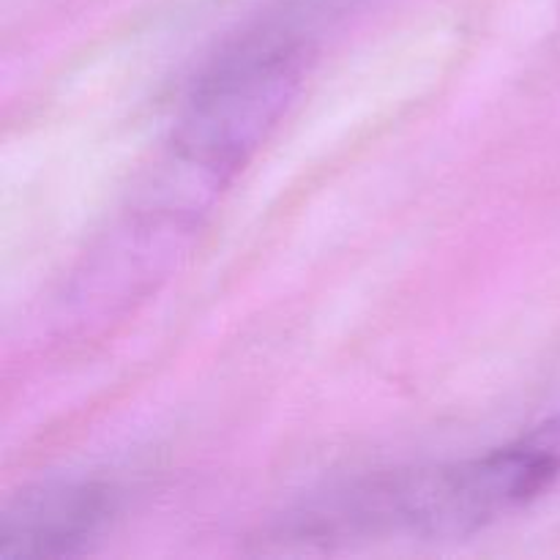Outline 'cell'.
<instances>
[{"instance_id":"1","label":"cell","mask_w":560,"mask_h":560,"mask_svg":"<svg viewBox=\"0 0 560 560\" xmlns=\"http://www.w3.org/2000/svg\"><path fill=\"white\" fill-rule=\"evenodd\" d=\"M560 476V413L457 463L370 474L312 495L268 525L262 552H328L361 541H452L539 501Z\"/></svg>"},{"instance_id":"2","label":"cell","mask_w":560,"mask_h":560,"mask_svg":"<svg viewBox=\"0 0 560 560\" xmlns=\"http://www.w3.org/2000/svg\"><path fill=\"white\" fill-rule=\"evenodd\" d=\"M310 38L266 20L230 44L191 85L173 131V162L211 189L268 140L304 80Z\"/></svg>"},{"instance_id":"3","label":"cell","mask_w":560,"mask_h":560,"mask_svg":"<svg viewBox=\"0 0 560 560\" xmlns=\"http://www.w3.org/2000/svg\"><path fill=\"white\" fill-rule=\"evenodd\" d=\"M120 512L107 481H52L22 492L0 514V558L52 560L85 552Z\"/></svg>"}]
</instances>
